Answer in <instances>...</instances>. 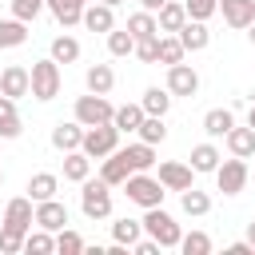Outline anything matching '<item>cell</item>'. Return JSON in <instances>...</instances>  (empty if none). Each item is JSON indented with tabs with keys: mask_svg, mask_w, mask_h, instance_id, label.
<instances>
[{
	"mask_svg": "<svg viewBox=\"0 0 255 255\" xmlns=\"http://www.w3.org/2000/svg\"><path fill=\"white\" fill-rule=\"evenodd\" d=\"M155 20H159V32H179V28L187 24V8L175 4V0H167V4L155 12Z\"/></svg>",
	"mask_w": 255,
	"mask_h": 255,
	"instance_id": "28",
	"label": "cell"
},
{
	"mask_svg": "<svg viewBox=\"0 0 255 255\" xmlns=\"http://www.w3.org/2000/svg\"><path fill=\"white\" fill-rule=\"evenodd\" d=\"M139 235H143V219H128V215H124V219H116V223H112V239H116V243H124V247H131Z\"/></svg>",
	"mask_w": 255,
	"mask_h": 255,
	"instance_id": "32",
	"label": "cell"
},
{
	"mask_svg": "<svg viewBox=\"0 0 255 255\" xmlns=\"http://www.w3.org/2000/svg\"><path fill=\"white\" fill-rule=\"evenodd\" d=\"M231 128H235V112H231V108H211V112L203 116V131H207L211 139H223Z\"/></svg>",
	"mask_w": 255,
	"mask_h": 255,
	"instance_id": "21",
	"label": "cell"
},
{
	"mask_svg": "<svg viewBox=\"0 0 255 255\" xmlns=\"http://www.w3.org/2000/svg\"><path fill=\"white\" fill-rule=\"evenodd\" d=\"M179 251L183 255H211V235L207 231H187L179 239Z\"/></svg>",
	"mask_w": 255,
	"mask_h": 255,
	"instance_id": "40",
	"label": "cell"
},
{
	"mask_svg": "<svg viewBox=\"0 0 255 255\" xmlns=\"http://www.w3.org/2000/svg\"><path fill=\"white\" fill-rule=\"evenodd\" d=\"M179 207H183V215H207L211 211V195L207 191H199V187H187V191H179Z\"/></svg>",
	"mask_w": 255,
	"mask_h": 255,
	"instance_id": "29",
	"label": "cell"
},
{
	"mask_svg": "<svg viewBox=\"0 0 255 255\" xmlns=\"http://www.w3.org/2000/svg\"><path fill=\"white\" fill-rule=\"evenodd\" d=\"M187 56V48H183V40L175 36V32H159V64H179Z\"/></svg>",
	"mask_w": 255,
	"mask_h": 255,
	"instance_id": "30",
	"label": "cell"
},
{
	"mask_svg": "<svg viewBox=\"0 0 255 255\" xmlns=\"http://www.w3.org/2000/svg\"><path fill=\"white\" fill-rule=\"evenodd\" d=\"M36 227H44V231H60V227H68V207L60 203V199H44V203H36Z\"/></svg>",
	"mask_w": 255,
	"mask_h": 255,
	"instance_id": "13",
	"label": "cell"
},
{
	"mask_svg": "<svg viewBox=\"0 0 255 255\" xmlns=\"http://www.w3.org/2000/svg\"><path fill=\"white\" fill-rule=\"evenodd\" d=\"M84 84H88V92L108 96V92L116 88V72H112V64H92V68H88V76H84Z\"/></svg>",
	"mask_w": 255,
	"mask_h": 255,
	"instance_id": "22",
	"label": "cell"
},
{
	"mask_svg": "<svg viewBox=\"0 0 255 255\" xmlns=\"http://www.w3.org/2000/svg\"><path fill=\"white\" fill-rule=\"evenodd\" d=\"M167 191H187V187H195L191 179H195V167L191 163H179V159H167V163H159V175H155Z\"/></svg>",
	"mask_w": 255,
	"mask_h": 255,
	"instance_id": "9",
	"label": "cell"
},
{
	"mask_svg": "<svg viewBox=\"0 0 255 255\" xmlns=\"http://www.w3.org/2000/svg\"><path fill=\"white\" fill-rule=\"evenodd\" d=\"M143 143H163L167 139V128H163V116H143V124H139V131H135Z\"/></svg>",
	"mask_w": 255,
	"mask_h": 255,
	"instance_id": "37",
	"label": "cell"
},
{
	"mask_svg": "<svg viewBox=\"0 0 255 255\" xmlns=\"http://www.w3.org/2000/svg\"><path fill=\"white\" fill-rule=\"evenodd\" d=\"M108 52H112V56H131V52H135V36H131L128 28H112V32H108Z\"/></svg>",
	"mask_w": 255,
	"mask_h": 255,
	"instance_id": "36",
	"label": "cell"
},
{
	"mask_svg": "<svg viewBox=\"0 0 255 255\" xmlns=\"http://www.w3.org/2000/svg\"><path fill=\"white\" fill-rule=\"evenodd\" d=\"M219 163H223V155H219L215 143H195V147H191V167H195V175H215Z\"/></svg>",
	"mask_w": 255,
	"mask_h": 255,
	"instance_id": "18",
	"label": "cell"
},
{
	"mask_svg": "<svg viewBox=\"0 0 255 255\" xmlns=\"http://www.w3.org/2000/svg\"><path fill=\"white\" fill-rule=\"evenodd\" d=\"M60 84H64V76H60V64L48 56V60H36L32 64V96L36 100H56L60 96Z\"/></svg>",
	"mask_w": 255,
	"mask_h": 255,
	"instance_id": "4",
	"label": "cell"
},
{
	"mask_svg": "<svg viewBox=\"0 0 255 255\" xmlns=\"http://www.w3.org/2000/svg\"><path fill=\"white\" fill-rule=\"evenodd\" d=\"M80 211L96 223V219H108L112 215V183L108 179H84L80 183Z\"/></svg>",
	"mask_w": 255,
	"mask_h": 255,
	"instance_id": "2",
	"label": "cell"
},
{
	"mask_svg": "<svg viewBox=\"0 0 255 255\" xmlns=\"http://www.w3.org/2000/svg\"><path fill=\"white\" fill-rule=\"evenodd\" d=\"M32 223H36V207H32V195H16V199H8V207H4V231H16V235H24L28 239V231H32Z\"/></svg>",
	"mask_w": 255,
	"mask_h": 255,
	"instance_id": "6",
	"label": "cell"
},
{
	"mask_svg": "<svg viewBox=\"0 0 255 255\" xmlns=\"http://www.w3.org/2000/svg\"><path fill=\"white\" fill-rule=\"evenodd\" d=\"M247 179H251V171H247V159H239V155H231L215 167V183H219L223 195H239L247 187Z\"/></svg>",
	"mask_w": 255,
	"mask_h": 255,
	"instance_id": "8",
	"label": "cell"
},
{
	"mask_svg": "<svg viewBox=\"0 0 255 255\" xmlns=\"http://www.w3.org/2000/svg\"><path fill=\"white\" fill-rule=\"evenodd\" d=\"M16 251H24V235L0 227V255H16Z\"/></svg>",
	"mask_w": 255,
	"mask_h": 255,
	"instance_id": "44",
	"label": "cell"
},
{
	"mask_svg": "<svg viewBox=\"0 0 255 255\" xmlns=\"http://www.w3.org/2000/svg\"><path fill=\"white\" fill-rule=\"evenodd\" d=\"M139 104H143L147 116H167V108H171V92H167V88H147Z\"/></svg>",
	"mask_w": 255,
	"mask_h": 255,
	"instance_id": "35",
	"label": "cell"
},
{
	"mask_svg": "<svg viewBox=\"0 0 255 255\" xmlns=\"http://www.w3.org/2000/svg\"><path fill=\"white\" fill-rule=\"evenodd\" d=\"M84 247H88V243H84L80 231H72V227H60V231H56V251H60V255H80Z\"/></svg>",
	"mask_w": 255,
	"mask_h": 255,
	"instance_id": "38",
	"label": "cell"
},
{
	"mask_svg": "<svg viewBox=\"0 0 255 255\" xmlns=\"http://www.w3.org/2000/svg\"><path fill=\"white\" fill-rule=\"evenodd\" d=\"M135 56L143 64H159V36H147V40H135Z\"/></svg>",
	"mask_w": 255,
	"mask_h": 255,
	"instance_id": "43",
	"label": "cell"
},
{
	"mask_svg": "<svg viewBox=\"0 0 255 255\" xmlns=\"http://www.w3.org/2000/svg\"><path fill=\"white\" fill-rule=\"evenodd\" d=\"M44 8H48V0H12V16H16V20H24V24H28V20H36Z\"/></svg>",
	"mask_w": 255,
	"mask_h": 255,
	"instance_id": "41",
	"label": "cell"
},
{
	"mask_svg": "<svg viewBox=\"0 0 255 255\" xmlns=\"http://www.w3.org/2000/svg\"><path fill=\"white\" fill-rule=\"evenodd\" d=\"M24 251L28 255H48V251H56V235L52 231H28V239H24Z\"/></svg>",
	"mask_w": 255,
	"mask_h": 255,
	"instance_id": "39",
	"label": "cell"
},
{
	"mask_svg": "<svg viewBox=\"0 0 255 255\" xmlns=\"http://www.w3.org/2000/svg\"><path fill=\"white\" fill-rule=\"evenodd\" d=\"M143 231H147L159 247H179V239H183L179 223L163 211V203H159V207H147V215H143Z\"/></svg>",
	"mask_w": 255,
	"mask_h": 255,
	"instance_id": "3",
	"label": "cell"
},
{
	"mask_svg": "<svg viewBox=\"0 0 255 255\" xmlns=\"http://www.w3.org/2000/svg\"><path fill=\"white\" fill-rule=\"evenodd\" d=\"M247 243L255 247V223H247Z\"/></svg>",
	"mask_w": 255,
	"mask_h": 255,
	"instance_id": "48",
	"label": "cell"
},
{
	"mask_svg": "<svg viewBox=\"0 0 255 255\" xmlns=\"http://www.w3.org/2000/svg\"><path fill=\"white\" fill-rule=\"evenodd\" d=\"M84 28H88V32H104V36H108V32L116 28V8H112V4H100V0H96V4H88V8H84Z\"/></svg>",
	"mask_w": 255,
	"mask_h": 255,
	"instance_id": "15",
	"label": "cell"
},
{
	"mask_svg": "<svg viewBox=\"0 0 255 255\" xmlns=\"http://www.w3.org/2000/svg\"><path fill=\"white\" fill-rule=\"evenodd\" d=\"M143 104H124V108H116V116H112V124L120 128V131H139V124H143Z\"/></svg>",
	"mask_w": 255,
	"mask_h": 255,
	"instance_id": "31",
	"label": "cell"
},
{
	"mask_svg": "<svg viewBox=\"0 0 255 255\" xmlns=\"http://www.w3.org/2000/svg\"><path fill=\"white\" fill-rule=\"evenodd\" d=\"M52 60L56 64H76L80 60V40L76 36H56L52 40Z\"/></svg>",
	"mask_w": 255,
	"mask_h": 255,
	"instance_id": "34",
	"label": "cell"
},
{
	"mask_svg": "<svg viewBox=\"0 0 255 255\" xmlns=\"http://www.w3.org/2000/svg\"><path fill=\"white\" fill-rule=\"evenodd\" d=\"M183 8H187L191 20H211L219 12V0H183Z\"/></svg>",
	"mask_w": 255,
	"mask_h": 255,
	"instance_id": "42",
	"label": "cell"
},
{
	"mask_svg": "<svg viewBox=\"0 0 255 255\" xmlns=\"http://www.w3.org/2000/svg\"><path fill=\"white\" fill-rule=\"evenodd\" d=\"M100 4H112V8H120V4H124V0H100Z\"/></svg>",
	"mask_w": 255,
	"mask_h": 255,
	"instance_id": "51",
	"label": "cell"
},
{
	"mask_svg": "<svg viewBox=\"0 0 255 255\" xmlns=\"http://www.w3.org/2000/svg\"><path fill=\"white\" fill-rule=\"evenodd\" d=\"M84 124L80 120H72V124H56L52 128V147L56 151H80V143H84Z\"/></svg>",
	"mask_w": 255,
	"mask_h": 255,
	"instance_id": "14",
	"label": "cell"
},
{
	"mask_svg": "<svg viewBox=\"0 0 255 255\" xmlns=\"http://www.w3.org/2000/svg\"><path fill=\"white\" fill-rule=\"evenodd\" d=\"M84 8H88V0H48V12H52L64 28L84 24Z\"/></svg>",
	"mask_w": 255,
	"mask_h": 255,
	"instance_id": "20",
	"label": "cell"
},
{
	"mask_svg": "<svg viewBox=\"0 0 255 255\" xmlns=\"http://www.w3.org/2000/svg\"><path fill=\"white\" fill-rule=\"evenodd\" d=\"M124 155H128V163H131V171H151L155 167V143H128V147H120Z\"/></svg>",
	"mask_w": 255,
	"mask_h": 255,
	"instance_id": "23",
	"label": "cell"
},
{
	"mask_svg": "<svg viewBox=\"0 0 255 255\" xmlns=\"http://www.w3.org/2000/svg\"><path fill=\"white\" fill-rule=\"evenodd\" d=\"M219 12H223V24L227 28L247 32L251 20H255V0H219Z\"/></svg>",
	"mask_w": 255,
	"mask_h": 255,
	"instance_id": "12",
	"label": "cell"
},
{
	"mask_svg": "<svg viewBox=\"0 0 255 255\" xmlns=\"http://www.w3.org/2000/svg\"><path fill=\"white\" fill-rule=\"evenodd\" d=\"M128 32H131L135 40H147V36H159V20H155V12H147V8H139V12H131V16H128Z\"/></svg>",
	"mask_w": 255,
	"mask_h": 255,
	"instance_id": "27",
	"label": "cell"
},
{
	"mask_svg": "<svg viewBox=\"0 0 255 255\" xmlns=\"http://www.w3.org/2000/svg\"><path fill=\"white\" fill-rule=\"evenodd\" d=\"M20 131H24V124H20V116H16V100L0 92V135H4V139H16Z\"/></svg>",
	"mask_w": 255,
	"mask_h": 255,
	"instance_id": "26",
	"label": "cell"
},
{
	"mask_svg": "<svg viewBox=\"0 0 255 255\" xmlns=\"http://www.w3.org/2000/svg\"><path fill=\"white\" fill-rule=\"evenodd\" d=\"M139 4H143V8H147V12H159V8H163V4H167V0H139Z\"/></svg>",
	"mask_w": 255,
	"mask_h": 255,
	"instance_id": "47",
	"label": "cell"
},
{
	"mask_svg": "<svg viewBox=\"0 0 255 255\" xmlns=\"http://www.w3.org/2000/svg\"><path fill=\"white\" fill-rule=\"evenodd\" d=\"M0 183H4V167H0Z\"/></svg>",
	"mask_w": 255,
	"mask_h": 255,
	"instance_id": "52",
	"label": "cell"
},
{
	"mask_svg": "<svg viewBox=\"0 0 255 255\" xmlns=\"http://www.w3.org/2000/svg\"><path fill=\"white\" fill-rule=\"evenodd\" d=\"M223 139H227V151L231 155H239V159H251L255 155V128L251 124L247 128H231Z\"/></svg>",
	"mask_w": 255,
	"mask_h": 255,
	"instance_id": "19",
	"label": "cell"
},
{
	"mask_svg": "<svg viewBox=\"0 0 255 255\" xmlns=\"http://www.w3.org/2000/svg\"><path fill=\"white\" fill-rule=\"evenodd\" d=\"M247 124H251V128H255V104H251V112H247Z\"/></svg>",
	"mask_w": 255,
	"mask_h": 255,
	"instance_id": "50",
	"label": "cell"
},
{
	"mask_svg": "<svg viewBox=\"0 0 255 255\" xmlns=\"http://www.w3.org/2000/svg\"><path fill=\"white\" fill-rule=\"evenodd\" d=\"M92 175V155L84 151H64V179L68 183H84Z\"/></svg>",
	"mask_w": 255,
	"mask_h": 255,
	"instance_id": "24",
	"label": "cell"
},
{
	"mask_svg": "<svg viewBox=\"0 0 255 255\" xmlns=\"http://www.w3.org/2000/svg\"><path fill=\"white\" fill-rule=\"evenodd\" d=\"M131 251H135V255H159V243L147 235V239H135V243H131Z\"/></svg>",
	"mask_w": 255,
	"mask_h": 255,
	"instance_id": "45",
	"label": "cell"
},
{
	"mask_svg": "<svg viewBox=\"0 0 255 255\" xmlns=\"http://www.w3.org/2000/svg\"><path fill=\"white\" fill-rule=\"evenodd\" d=\"M0 92L12 96V100L28 96V92H32V68H24V64H8V68L0 72Z\"/></svg>",
	"mask_w": 255,
	"mask_h": 255,
	"instance_id": "10",
	"label": "cell"
},
{
	"mask_svg": "<svg viewBox=\"0 0 255 255\" xmlns=\"http://www.w3.org/2000/svg\"><path fill=\"white\" fill-rule=\"evenodd\" d=\"M116 147H120V128H116V124H96V128H88V131H84V143H80V151L92 155V159H104V155H112Z\"/></svg>",
	"mask_w": 255,
	"mask_h": 255,
	"instance_id": "5",
	"label": "cell"
},
{
	"mask_svg": "<svg viewBox=\"0 0 255 255\" xmlns=\"http://www.w3.org/2000/svg\"><path fill=\"white\" fill-rule=\"evenodd\" d=\"M175 36L183 40V48H187V52H203V48L211 44V32H207V24H203V20H191V16H187V24H183Z\"/></svg>",
	"mask_w": 255,
	"mask_h": 255,
	"instance_id": "17",
	"label": "cell"
},
{
	"mask_svg": "<svg viewBox=\"0 0 255 255\" xmlns=\"http://www.w3.org/2000/svg\"><path fill=\"white\" fill-rule=\"evenodd\" d=\"M56 191H60V179H56L52 171H36V175L28 179V195H32V203L56 199Z\"/></svg>",
	"mask_w": 255,
	"mask_h": 255,
	"instance_id": "25",
	"label": "cell"
},
{
	"mask_svg": "<svg viewBox=\"0 0 255 255\" xmlns=\"http://www.w3.org/2000/svg\"><path fill=\"white\" fill-rule=\"evenodd\" d=\"M247 40H251V44H255V20H251V28H247Z\"/></svg>",
	"mask_w": 255,
	"mask_h": 255,
	"instance_id": "49",
	"label": "cell"
},
{
	"mask_svg": "<svg viewBox=\"0 0 255 255\" xmlns=\"http://www.w3.org/2000/svg\"><path fill=\"white\" fill-rule=\"evenodd\" d=\"M227 255H255V247L243 239V243H231V247H227Z\"/></svg>",
	"mask_w": 255,
	"mask_h": 255,
	"instance_id": "46",
	"label": "cell"
},
{
	"mask_svg": "<svg viewBox=\"0 0 255 255\" xmlns=\"http://www.w3.org/2000/svg\"><path fill=\"white\" fill-rule=\"evenodd\" d=\"M128 175H131V163H128V155L116 147L112 155H104V167H100V179H108L112 187H124L128 183Z\"/></svg>",
	"mask_w": 255,
	"mask_h": 255,
	"instance_id": "16",
	"label": "cell"
},
{
	"mask_svg": "<svg viewBox=\"0 0 255 255\" xmlns=\"http://www.w3.org/2000/svg\"><path fill=\"white\" fill-rule=\"evenodd\" d=\"M167 92H171V96H195V92H199V72H195L191 64H183V60L171 64V68H167Z\"/></svg>",
	"mask_w": 255,
	"mask_h": 255,
	"instance_id": "11",
	"label": "cell"
},
{
	"mask_svg": "<svg viewBox=\"0 0 255 255\" xmlns=\"http://www.w3.org/2000/svg\"><path fill=\"white\" fill-rule=\"evenodd\" d=\"M28 40V24L24 20H0V48H20Z\"/></svg>",
	"mask_w": 255,
	"mask_h": 255,
	"instance_id": "33",
	"label": "cell"
},
{
	"mask_svg": "<svg viewBox=\"0 0 255 255\" xmlns=\"http://www.w3.org/2000/svg\"><path fill=\"white\" fill-rule=\"evenodd\" d=\"M124 195L135 203V207H159L163 203V195H167V187L155 179V175H147V171H131L128 175V183H124Z\"/></svg>",
	"mask_w": 255,
	"mask_h": 255,
	"instance_id": "1",
	"label": "cell"
},
{
	"mask_svg": "<svg viewBox=\"0 0 255 255\" xmlns=\"http://www.w3.org/2000/svg\"><path fill=\"white\" fill-rule=\"evenodd\" d=\"M112 116H116V108L108 104V96H96V92H88V96H80V100H76V120H80L84 128L112 124Z\"/></svg>",
	"mask_w": 255,
	"mask_h": 255,
	"instance_id": "7",
	"label": "cell"
}]
</instances>
